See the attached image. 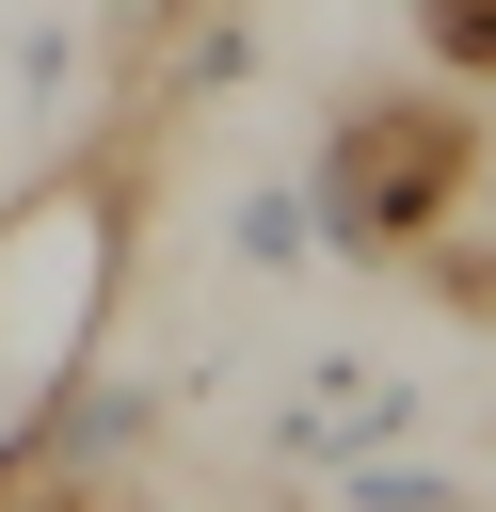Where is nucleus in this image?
Returning a JSON list of instances; mask_svg holds the SVG:
<instances>
[{
  "instance_id": "obj_1",
  "label": "nucleus",
  "mask_w": 496,
  "mask_h": 512,
  "mask_svg": "<svg viewBox=\"0 0 496 512\" xmlns=\"http://www.w3.org/2000/svg\"><path fill=\"white\" fill-rule=\"evenodd\" d=\"M128 304V128L0 192V480L48 448V400L96 368Z\"/></svg>"
},
{
  "instance_id": "obj_2",
  "label": "nucleus",
  "mask_w": 496,
  "mask_h": 512,
  "mask_svg": "<svg viewBox=\"0 0 496 512\" xmlns=\"http://www.w3.org/2000/svg\"><path fill=\"white\" fill-rule=\"evenodd\" d=\"M464 160H480V112H464V96H352V112L320 128V176H304L320 256L400 272V256H416V224L448 208V176H464Z\"/></svg>"
},
{
  "instance_id": "obj_3",
  "label": "nucleus",
  "mask_w": 496,
  "mask_h": 512,
  "mask_svg": "<svg viewBox=\"0 0 496 512\" xmlns=\"http://www.w3.org/2000/svg\"><path fill=\"white\" fill-rule=\"evenodd\" d=\"M400 432H432V384L384 368V352H320L304 400L272 416V464H288V480H336V464H368V448H400Z\"/></svg>"
},
{
  "instance_id": "obj_4",
  "label": "nucleus",
  "mask_w": 496,
  "mask_h": 512,
  "mask_svg": "<svg viewBox=\"0 0 496 512\" xmlns=\"http://www.w3.org/2000/svg\"><path fill=\"white\" fill-rule=\"evenodd\" d=\"M416 288H448L464 320H496V128H480V160L448 176V208L416 224V256H400Z\"/></svg>"
},
{
  "instance_id": "obj_5",
  "label": "nucleus",
  "mask_w": 496,
  "mask_h": 512,
  "mask_svg": "<svg viewBox=\"0 0 496 512\" xmlns=\"http://www.w3.org/2000/svg\"><path fill=\"white\" fill-rule=\"evenodd\" d=\"M240 256H256V272H304V256H320V208H304V176H288V192H240Z\"/></svg>"
},
{
  "instance_id": "obj_6",
  "label": "nucleus",
  "mask_w": 496,
  "mask_h": 512,
  "mask_svg": "<svg viewBox=\"0 0 496 512\" xmlns=\"http://www.w3.org/2000/svg\"><path fill=\"white\" fill-rule=\"evenodd\" d=\"M416 32H432L448 80H496V0H416Z\"/></svg>"
},
{
  "instance_id": "obj_7",
  "label": "nucleus",
  "mask_w": 496,
  "mask_h": 512,
  "mask_svg": "<svg viewBox=\"0 0 496 512\" xmlns=\"http://www.w3.org/2000/svg\"><path fill=\"white\" fill-rule=\"evenodd\" d=\"M0 512H144V496H112L96 464H16V480H0Z\"/></svg>"
},
{
  "instance_id": "obj_8",
  "label": "nucleus",
  "mask_w": 496,
  "mask_h": 512,
  "mask_svg": "<svg viewBox=\"0 0 496 512\" xmlns=\"http://www.w3.org/2000/svg\"><path fill=\"white\" fill-rule=\"evenodd\" d=\"M0 144H16V64H0Z\"/></svg>"
}]
</instances>
